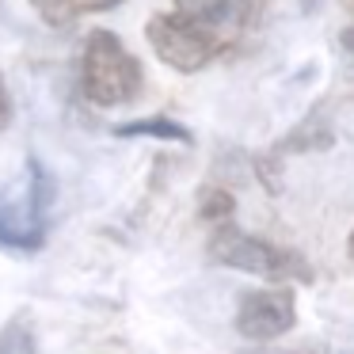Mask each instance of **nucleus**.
<instances>
[{"label": "nucleus", "mask_w": 354, "mask_h": 354, "mask_svg": "<svg viewBox=\"0 0 354 354\" xmlns=\"http://www.w3.org/2000/svg\"><path fill=\"white\" fill-rule=\"evenodd\" d=\"M270 0H176L145 27L149 46L168 69L202 73L248 39Z\"/></svg>", "instance_id": "obj_1"}, {"label": "nucleus", "mask_w": 354, "mask_h": 354, "mask_svg": "<svg viewBox=\"0 0 354 354\" xmlns=\"http://www.w3.org/2000/svg\"><path fill=\"white\" fill-rule=\"evenodd\" d=\"M145 88V69L107 27L88 31L80 50V95L92 107H126Z\"/></svg>", "instance_id": "obj_2"}, {"label": "nucleus", "mask_w": 354, "mask_h": 354, "mask_svg": "<svg viewBox=\"0 0 354 354\" xmlns=\"http://www.w3.org/2000/svg\"><path fill=\"white\" fill-rule=\"evenodd\" d=\"M206 255L221 267L244 270L255 278H270V282H313V267L297 248L274 244L267 236L236 229L232 221L214 225L206 240Z\"/></svg>", "instance_id": "obj_3"}, {"label": "nucleus", "mask_w": 354, "mask_h": 354, "mask_svg": "<svg viewBox=\"0 0 354 354\" xmlns=\"http://www.w3.org/2000/svg\"><path fill=\"white\" fill-rule=\"evenodd\" d=\"M54 202V179L39 160L0 191V244L12 252H39L46 244V217Z\"/></svg>", "instance_id": "obj_4"}, {"label": "nucleus", "mask_w": 354, "mask_h": 354, "mask_svg": "<svg viewBox=\"0 0 354 354\" xmlns=\"http://www.w3.org/2000/svg\"><path fill=\"white\" fill-rule=\"evenodd\" d=\"M297 324V297L290 286L248 290L236 305V331L252 343H270Z\"/></svg>", "instance_id": "obj_5"}, {"label": "nucleus", "mask_w": 354, "mask_h": 354, "mask_svg": "<svg viewBox=\"0 0 354 354\" xmlns=\"http://www.w3.org/2000/svg\"><path fill=\"white\" fill-rule=\"evenodd\" d=\"M118 0H31V8L46 27H69L77 16H92V12H111Z\"/></svg>", "instance_id": "obj_6"}, {"label": "nucleus", "mask_w": 354, "mask_h": 354, "mask_svg": "<svg viewBox=\"0 0 354 354\" xmlns=\"http://www.w3.org/2000/svg\"><path fill=\"white\" fill-rule=\"evenodd\" d=\"M118 138H160V141H179V145H191V130L179 126L168 115H153V118H138V122H122L115 126Z\"/></svg>", "instance_id": "obj_7"}, {"label": "nucleus", "mask_w": 354, "mask_h": 354, "mask_svg": "<svg viewBox=\"0 0 354 354\" xmlns=\"http://www.w3.org/2000/svg\"><path fill=\"white\" fill-rule=\"evenodd\" d=\"M232 214H236V198H232V191H225V187H202L198 191V217L209 225V229L232 221Z\"/></svg>", "instance_id": "obj_8"}, {"label": "nucleus", "mask_w": 354, "mask_h": 354, "mask_svg": "<svg viewBox=\"0 0 354 354\" xmlns=\"http://www.w3.org/2000/svg\"><path fill=\"white\" fill-rule=\"evenodd\" d=\"M339 4H343V12L351 16V27L339 31V42H343V50H351V54H354V0H339Z\"/></svg>", "instance_id": "obj_9"}, {"label": "nucleus", "mask_w": 354, "mask_h": 354, "mask_svg": "<svg viewBox=\"0 0 354 354\" xmlns=\"http://www.w3.org/2000/svg\"><path fill=\"white\" fill-rule=\"evenodd\" d=\"M12 122V95H8V84H4V73H0V130Z\"/></svg>", "instance_id": "obj_10"}, {"label": "nucleus", "mask_w": 354, "mask_h": 354, "mask_svg": "<svg viewBox=\"0 0 354 354\" xmlns=\"http://www.w3.org/2000/svg\"><path fill=\"white\" fill-rule=\"evenodd\" d=\"M286 354H328V351H320V346H301V351H286Z\"/></svg>", "instance_id": "obj_11"}, {"label": "nucleus", "mask_w": 354, "mask_h": 354, "mask_svg": "<svg viewBox=\"0 0 354 354\" xmlns=\"http://www.w3.org/2000/svg\"><path fill=\"white\" fill-rule=\"evenodd\" d=\"M346 255L354 259V232H351V240H346Z\"/></svg>", "instance_id": "obj_12"}]
</instances>
